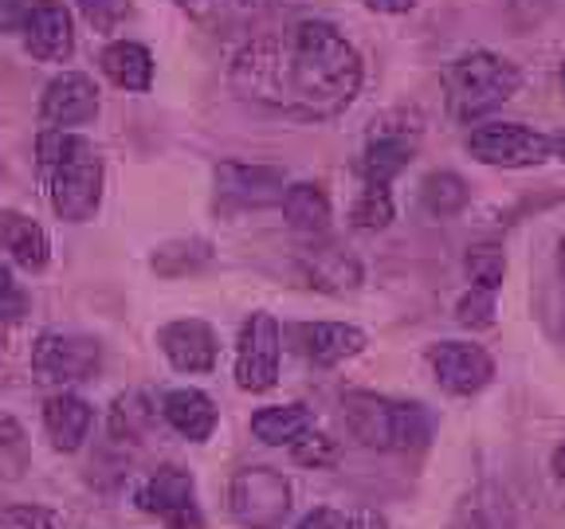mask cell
<instances>
[{"instance_id":"836d02e7","label":"cell","mask_w":565,"mask_h":529,"mask_svg":"<svg viewBox=\"0 0 565 529\" xmlns=\"http://www.w3.org/2000/svg\"><path fill=\"white\" fill-rule=\"evenodd\" d=\"M79 12L95 32H115L130 12V0H79Z\"/></svg>"},{"instance_id":"4316f807","label":"cell","mask_w":565,"mask_h":529,"mask_svg":"<svg viewBox=\"0 0 565 529\" xmlns=\"http://www.w3.org/2000/svg\"><path fill=\"white\" fill-rule=\"evenodd\" d=\"M28 467H32V440H28L24 423L17 415L0 412V478L20 483Z\"/></svg>"},{"instance_id":"d4e9b609","label":"cell","mask_w":565,"mask_h":529,"mask_svg":"<svg viewBox=\"0 0 565 529\" xmlns=\"http://www.w3.org/2000/svg\"><path fill=\"white\" fill-rule=\"evenodd\" d=\"M158 420V404L146 392H118L110 415H106V432L115 443H138Z\"/></svg>"},{"instance_id":"f546056e","label":"cell","mask_w":565,"mask_h":529,"mask_svg":"<svg viewBox=\"0 0 565 529\" xmlns=\"http://www.w3.org/2000/svg\"><path fill=\"white\" fill-rule=\"evenodd\" d=\"M507 274V256L499 247H471L468 251V279L483 291H494Z\"/></svg>"},{"instance_id":"74e56055","label":"cell","mask_w":565,"mask_h":529,"mask_svg":"<svg viewBox=\"0 0 565 529\" xmlns=\"http://www.w3.org/2000/svg\"><path fill=\"white\" fill-rule=\"evenodd\" d=\"M161 526L166 529H204V514L196 503H185V506H177V510H169L166 518H161Z\"/></svg>"},{"instance_id":"7bdbcfd3","label":"cell","mask_w":565,"mask_h":529,"mask_svg":"<svg viewBox=\"0 0 565 529\" xmlns=\"http://www.w3.org/2000/svg\"><path fill=\"white\" fill-rule=\"evenodd\" d=\"M9 349V317H0V353Z\"/></svg>"},{"instance_id":"d6986e66","label":"cell","mask_w":565,"mask_h":529,"mask_svg":"<svg viewBox=\"0 0 565 529\" xmlns=\"http://www.w3.org/2000/svg\"><path fill=\"white\" fill-rule=\"evenodd\" d=\"M0 239H4L9 256L17 259V267H24V271L40 274L52 263V239H47V231L40 228L32 216H24V212H17V208L0 212Z\"/></svg>"},{"instance_id":"2e32d148","label":"cell","mask_w":565,"mask_h":529,"mask_svg":"<svg viewBox=\"0 0 565 529\" xmlns=\"http://www.w3.org/2000/svg\"><path fill=\"white\" fill-rule=\"evenodd\" d=\"M44 428L55 451L75 455L87 443L90 428H95V408L83 397H75V392H55L44 404Z\"/></svg>"},{"instance_id":"f35d334b","label":"cell","mask_w":565,"mask_h":529,"mask_svg":"<svg viewBox=\"0 0 565 529\" xmlns=\"http://www.w3.org/2000/svg\"><path fill=\"white\" fill-rule=\"evenodd\" d=\"M358 4H365L373 12H388V17H401V12L416 9V0H358Z\"/></svg>"},{"instance_id":"ba28073f","label":"cell","mask_w":565,"mask_h":529,"mask_svg":"<svg viewBox=\"0 0 565 529\" xmlns=\"http://www.w3.org/2000/svg\"><path fill=\"white\" fill-rule=\"evenodd\" d=\"M282 330L267 310H256L239 330L236 345V385L244 392H271L279 385Z\"/></svg>"},{"instance_id":"8fae6325","label":"cell","mask_w":565,"mask_h":529,"mask_svg":"<svg viewBox=\"0 0 565 529\" xmlns=\"http://www.w3.org/2000/svg\"><path fill=\"white\" fill-rule=\"evenodd\" d=\"M428 365L436 373V385L451 397H476L491 385L494 361L487 357L479 345L468 342H440L428 349Z\"/></svg>"},{"instance_id":"cb8c5ba5","label":"cell","mask_w":565,"mask_h":529,"mask_svg":"<svg viewBox=\"0 0 565 529\" xmlns=\"http://www.w3.org/2000/svg\"><path fill=\"white\" fill-rule=\"evenodd\" d=\"M315 428V412L307 404H275L252 415V435L267 447H291L302 432Z\"/></svg>"},{"instance_id":"5b68a950","label":"cell","mask_w":565,"mask_h":529,"mask_svg":"<svg viewBox=\"0 0 565 529\" xmlns=\"http://www.w3.org/2000/svg\"><path fill=\"white\" fill-rule=\"evenodd\" d=\"M228 510L244 529H282L291 514V483L275 467H244L232 475Z\"/></svg>"},{"instance_id":"60d3db41","label":"cell","mask_w":565,"mask_h":529,"mask_svg":"<svg viewBox=\"0 0 565 529\" xmlns=\"http://www.w3.org/2000/svg\"><path fill=\"white\" fill-rule=\"evenodd\" d=\"M554 475H557V478H562V483H565V443H562V447L554 451Z\"/></svg>"},{"instance_id":"ee69618b","label":"cell","mask_w":565,"mask_h":529,"mask_svg":"<svg viewBox=\"0 0 565 529\" xmlns=\"http://www.w3.org/2000/svg\"><path fill=\"white\" fill-rule=\"evenodd\" d=\"M562 271H565V239H562Z\"/></svg>"},{"instance_id":"5bb4252c","label":"cell","mask_w":565,"mask_h":529,"mask_svg":"<svg viewBox=\"0 0 565 529\" xmlns=\"http://www.w3.org/2000/svg\"><path fill=\"white\" fill-rule=\"evenodd\" d=\"M158 345L169 357L177 373H209L216 369V353H221V342H216V330L201 317H177L169 326L158 330Z\"/></svg>"},{"instance_id":"8992f818","label":"cell","mask_w":565,"mask_h":529,"mask_svg":"<svg viewBox=\"0 0 565 529\" xmlns=\"http://www.w3.org/2000/svg\"><path fill=\"white\" fill-rule=\"evenodd\" d=\"M416 145H420V118L408 115V110L381 115L370 130L362 161H358L362 181L365 185H393V176L408 169Z\"/></svg>"},{"instance_id":"d6a6232c","label":"cell","mask_w":565,"mask_h":529,"mask_svg":"<svg viewBox=\"0 0 565 529\" xmlns=\"http://www.w3.org/2000/svg\"><path fill=\"white\" fill-rule=\"evenodd\" d=\"M456 322L468 330H487L494 322V291H483V287H471L456 306Z\"/></svg>"},{"instance_id":"44dd1931","label":"cell","mask_w":565,"mask_h":529,"mask_svg":"<svg viewBox=\"0 0 565 529\" xmlns=\"http://www.w3.org/2000/svg\"><path fill=\"white\" fill-rule=\"evenodd\" d=\"M193 475L181 467H158L146 483L138 486V494H134V503H138L141 514H150V518H166L169 510H177V506L193 503Z\"/></svg>"},{"instance_id":"484cf974","label":"cell","mask_w":565,"mask_h":529,"mask_svg":"<svg viewBox=\"0 0 565 529\" xmlns=\"http://www.w3.org/2000/svg\"><path fill=\"white\" fill-rule=\"evenodd\" d=\"M209 263H212L209 239H173V244H161L150 259V267L161 279H181V274L204 271Z\"/></svg>"},{"instance_id":"d590c367","label":"cell","mask_w":565,"mask_h":529,"mask_svg":"<svg viewBox=\"0 0 565 529\" xmlns=\"http://www.w3.org/2000/svg\"><path fill=\"white\" fill-rule=\"evenodd\" d=\"M295 529H353V514L330 510V506H318V510H310Z\"/></svg>"},{"instance_id":"83f0119b","label":"cell","mask_w":565,"mask_h":529,"mask_svg":"<svg viewBox=\"0 0 565 529\" xmlns=\"http://www.w3.org/2000/svg\"><path fill=\"white\" fill-rule=\"evenodd\" d=\"M420 201L433 216L444 220V216H456V212L468 204V185H463V176H456V173H428L420 185Z\"/></svg>"},{"instance_id":"7402d4cb","label":"cell","mask_w":565,"mask_h":529,"mask_svg":"<svg viewBox=\"0 0 565 529\" xmlns=\"http://www.w3.org/2000/svg\"><path fill=\"white\" fill-rule=\"evenodd\" d=\"M98 63H103V75L115 83V87H122V90L153 87V55H150V47L134 44V40H115V44L98 55Z\"/></svg>"},{"instance_id":"1f68e13d","label":"cell","mask_w":565,"mask_h":529,"mask_svg":"<svg viewBox=\"0 0 565 529\" xmlns=\"http://www.w3.org/2000/svg\"><path fill=\"white\" fill-rule=\"evenodd\" d=\"M0 529H67V521L47 506H4Z\"/></svg>"},{"instance_id":"7a4b0ae2","label":"cell","mask_w":565,"mask_h":529,"mask_svg":"<svg viewBox=\"0 0 565 529\" xmlns=\"http://www.w3.org/2000/svg\"><path fill=\"white\" fill-rule=\"evenodd\" d=\"M35 158L55 216L67 224L95 220L103 204V158L95 145L71 130H44L35 141Z\"/></svg>"},{"instance_id":"8d00e7d4","label":"cell","mask_w":565,"mask_h":529,"mask_svg":"<svg viewBox=\"0 0 565 529\" xmlns=\"http://www.w3.org/2000/svg\"><path fill=\"white\" fill-rule=\"evenodd\" d=\"M35 4H40V0H0V28H4V32H20L24 20L32 17Z\"/></svg>"},{"instance_id":"f1b7e54d","label":"cell","mask_w":565,"mask_h":529,"mask_svg":"<svg viewBox=\"0 0 565 529\" xmlns=\"http://www.w3.org/2000/svg\"><path fill=\"white\" fill-rule=\"evenodd\" d=\"M353 228L362 231H381L393 224V193L388 185H365L362 196L353 201V212H350Z\"/></svg>"},{"instance_id":"52a82bcc","label":"cell","mask_w":565,"mask_h":529,"mask_svg":"<svg viewBox=\"0 0 565 529\" xmlns=\"http://www.w3.org/2000/svg\"><path fill=\"white\" fill-rule=\"evenodd\" d=\"M103 369V345L79 334H40L32 345V373L40 385H79Z\"/></svg>"},{"instance_id":"9a60e30c","label":"cell","mask_w":565,"mask_h":529,"mask_svg":"<svg viewBox=\"0 0 565 529\" xmlns=\"http://www.w3.org/2000/svg\"><path fill=\"white\" fill-rule=\"evenodd\" d=\"M24 47L32 60L40 63H67L75 52V32H71V12L60 0H40L32 9V17L20 28Z\"/></svg>"},{"instance_id":"ac0fdd59","label":"cell","mask_w":565,"mask_h":529,"mask_svg":"<svg viewBox=\"0 0 565 529\" xmlns=\"http://www.w3.org/2000/svg\"><path fill=\"white\" fill-rule=\"evenodd\" d=\"M302 279L322 294H350L362 287V263L342 247H310L302 256Z\"/></svg>"},{"instance_id":"30bf717a","label":"cell","mask_w":565,"mask_h":529,"mask_svg":"<svg viewBox=\"0 0 565 529\" xmlns=\"http://www.w3.org/2000/svg\"><path fill=\"white\" fill-rule=\"evenodd\" d=\"M287 193V173L275 165L224 161L216 165V196L224 208H271Z\"/></svg>"},{"instance_id":"277c9868","label":"cell","mask_w":565,"mask_h":529,"mask_svg":"<svg viewBox=\"0 0 565 529\" xmlns=\"http://www.w3.org/2000/svg\"><path fill=\"white\" fill-rule=\"evenodd\" d=\"M522 87V75L511 60L494 52H468L459 55L444 75V90H448V110L456 122H479L491 115L494 106H503Z\"/></svg>"},{"instance_id":"6da1fadb","label":"cell","mask_w":565,"mask_h":529,"mask_svg":"<svg viewBox=\"0 0 565 529\" xmlns=\"http://www.w3.org/2000/svg\"><path fill=\"white\" fill-rule=\"evenodd\" d=\"M362 55L327 20H295L252 35L236 52L228 83L244 102L299 122L338 118L362 90Z\"/></svg>"},{"instance_id":"ffe728a7","label":"cell","mask_w":565,"mask_h":529,"mask_svg":"<svg viewBox=\"0 0 565 529\" xmlns=\"http://www.w3.org/2000/svg\"><path fill=\"white\" fill-rule=\"evenodd\" d=\"M196 24L212 28V32H228V28H244L264 20L287 0H177Z\"/></svg>"},{"instance_id":"4dcf8cb0","label":"cell","mask_w":565,"mask_h":529,"mask_svg":"<svg viewBox=\"0 0 565 529\" xmlns=\"http://www.w3.org/2000/svg\"><path fill=\"white\" fill-rule=\"evenodd\" d=\"M291 455H295V463H302V467H334L338 443L330 440V435L310 428V432H302L299 440L291 443Z\"/></svg>"},{"instance_id":"3957f363","label":"cell","mask_w":565,"mask_h":529,"mask_svg":"<svg viewBox=\"0 0 565 529\" xmlns=\"http://www.w3.org/2000/svg\"><path fill=\"white\" fill-rule=\"evenodd\" d=\"M342 412L353 440L377 451H420L433 440V415L416 400H388L377 392H345Z\"/></svg>"},{"instance_id":"f6af8a7d","label":"cell","mask_w":565,"mask_h":529,"mask_svg":"<svg viewBox=\"0 0 565 529\" xmlns=\"http://www.w3.org/2000/svg\"><path fill=\"white\" fill-rule=\"evenodd\" d=\"M562 79H565V63H562Z\"/></svg>"},{"instance_id":"9c48e42d","label":"cell","mask_w":565,"mask_h":529,"mask_svg":"<svg viewBox=\"0 0 565 529\" xmlns=\"http://www.w3.org/2000/svg\"><path fill=\"white\" fill-rule=\"evenodd\" d=\"M468 153L479 165L530 169L550 158V138H542L522 122H487L468 133Z\"/></svg>"},{"instance_id":"4fadbf2b","label":"cell","mask_w":565,"mask_h":529,"mask_svg":"<svg viewBox=\"0 0 565 529\" xmlns=\"http://www.w3.org/2000/svg\"><path fill=\"white\" fill-rule=\"evenodd\" d=\"M291 345L318 369H334L365 349V330L350 322H299L291 326Z\"/></svg>"},{"instance_id":"603a6c76","label":"cell","mask_w":565,"mask_h":529,"mask_svg":"<svg viewBox=\"0 0 565 529\" xmlns=\"http://www.w3.org/2000/svg\"><path fill=\"white\" fill-rule=\"evenodd\" d=\"M279 204H282L287 224H291L299 236H322V231L330 228V196L322 193V185H310V181L287 185Z\"/></svg>"},{"instance_id":"7c38bea8","label":"cell","mask_w":565,"mask_h":529,"mask_svg":"<svg viewBox=\"0 0 565 529\" xmlns=\"http://www.w3.org/2000/svg\"><path fill=\"white\" fill-rule=\"evenodd\" d=\"M98 115V87L83 71H63L47 83L40 98V122L44 130H71Z\"/></svg>"},{"instance_id":"ab89813d","label":"cell","mask_w":565,"mask_h":529,"mask_svg":"<svg viewBox=\"0 0 565 529\" xmlns=\"http://www.w3.org/2000/svg\"><path fill=\"white\" fill-rule=\"evenodd\" d=\"M353 529H385V518H377V514L362 510V514H353Z\"/></svg>"},{"instance_id":"b9f144b4","label":"cell","mask_w":565,"mask_h":529,"mask_svg":"<svg viewBox=\"0 0 565 529\" xmlns=\"http://www.w3.org/2000/svg\"><path fill=\"white\" fill-rule=\"evenodd\" d=\"M550 153H557V158L565 161V130L557 133V138H550Z\"/></svg>"},{"instance_id":"e575fe53","label":"cell","mask_w":565,"mask_h":529,"mask_svg":"<svg viewBox=\"0 0 565 529\" xmlns=\"http://www.w3.org/2000/svg\"><path fill=\"white\" fill-rule=\"evenodd\" d=\"M28 314V294L24 287H20L17 279H12V271L4 263H0V317H9V322H17V317Z\"/></svg>"},{"instance_id":"bcb514c9","label":"cell","mask_w":565,"mask_h":529,"mask_svg":"<svg viewBox=\"0 0 565 529\" xmlns=\"http://www.w3.org/2000/svg\"><path fill=\"white\" fill-rule=\"evenodd\" d=\"M562 337H565V322H562Z\"/></svg>"},{"instance_id":"e0dca14e","label":"cell","mask_w":565,"mask_h":529,"mask_svg":"<svg viewBox=\"0 0 565 529\" xmlns=\"http://www.w3.org/2000/svg\"><path fill=\"white\" fill-rule=\"evenodd\" d=\"M161 415L173 428L177 435H185L189 443H204L212 432H216V404H212L209 392L201 388H173L161 397Z\"/></svg>"}]
</instances>
